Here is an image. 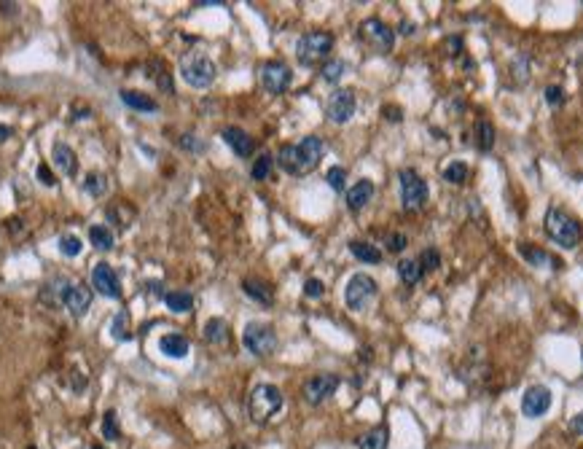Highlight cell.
<instances>
[{"instance_id": "cell-47", "label": "cell", "mask_w": 583, "mask_h": 449, "mask_svg": "<svg viewBox=\"0 0 583 449\" xmlns=\"http://www.w3.org/2000/svg\"><path fill=\"white\" fill-rule=\"evenodd\" d=\"M570 428L578 433V436H583V412H578L575 417H573V422H570Z\"/></svg>"}, {"instance_id": "cell-48", "label": "cell", "mask_w": 583, "mask_h": 449, "mask_svg": "<svg viewBox=\"0 0 583 449\" xmlns=\"http://www.w3.org/2000/svg\"><path fill=\"white\" fill-rule=\"evenodd\" d=\"M462 49V38H449V54L455 57V54H460Z\"/></svg>"}, {"instance_id": "cell-36", "label": "cell", "mask_w": 583, "mask_h": 449, "mask_svg": "<svg viewBox=\"0 0 583 449\" xmlns=\"http://www.w3.org/2000/svg\"><path fill=\"white\" fill-rule=\"evenodd\" d=\"M102 436H105L108 441H119V436H122V430H119V417H116L113 409H108L105 417H102Z\"/></svg>"}, {"instance_id": "cell-41", "label": "cell", "mask_w": 583, "mask_h": 449, "mask_svg": "<svg viewBox=\"0 0 583 449\" xmlns=\"http://www.w3.org/2000/svg\"><path fill=\"white\" fill-rule=\"evenodd\" d=\"M323 293H325L323 280H317V277H309L307 283H304V296H307V299H320Z\"/></svg>"}, {"instance_id": "cell-23", "label": "cell", "mask_w": 583, "mask_h": 449, "mask_svg": "<svg viewBox=\"0 0 583 449\" xmlns=\"http://www.w3.org/2000/svg\"><path fill=\"white\" fill-rule=\"evenodd\" d=\"M519 253L527 264H532V266H553V269H559V261L551 256V253H546L543 248H535V245H519Z\"/></svg>"}, {"instance_id": "cell-2", "label": "cell", "mask_w": 583, "mask_h": 449, "mask_svg": "<svg viewBox=\"0 0 583 449\" xmlns=\"http://www.w3.org/2000/svg\"><path fill=\"white\" fill-rule=\"evenodd\" d=\"M178 70H181V78L194 89H207L218 76V67L205 51H185L178 62Z\"/></svg>"}, {"instance_id": "cell-46", "label": "cell", "mask_w": 583, "mask_h": 449, "mask_svg": "<svg viewBox=\"0 0 583 449\" xmlns=\"http://www.w3.org/2000/svg\"><path fill=\"white\" fill-rule=\"evenodd\" d=\"M181 146H183V148H191V151H202V148H205L202 143H196V140H194V135H183Z\"/></svg>"}, {"instance_id": "cell-24", "label": "cell", "mask_w": 583, "mask_h": 449, "mask_svg": "<svg viewBox=\"0 0 583 449\" xmlns=\"http://www.w3.org/2000/svg\"><path fill=\"white\" fill-rule=\"evenodd\" d=\"M73 288V283L67 280V277H54L52 283H46V288H43V301H49V304H65V299H67V290Z\"/></svg>"}, {"instance_id": "cell-29", "label": "cell", "mask_w": 583, "mask_h": 449, "mask_svg": "<svg viewBox=\"0 0 583 449\" xmlns=\"http://www.w3.org/2000/svg\"><path fill=\"white\" fill-rule=\"evenodd\" d=\"M89 242H92L97 251H111L116 245V237H113V231L105 224H94L89 226Z\"/></svg>"}, {"instance_id": "cell-22", "label": "cell", "mask_w": 583, "mask_h": 449, "mask_svg": "<svg viewBox=\"0 0 583 449\" xmlns=\"http://www.w3.org/2000/svg\"><path fill=\"white\" fill-rule=\"evenodd\" d=\"M473 143H476V148L481 154L492 151V146H494V124H492L490 119H479L476 122V127H473Z\"/></svg>"}, {"instance_id": "cell-10", "label": "cell", "mask_w": 583, "mask_h": 449, "mask_svg": "<svg viewBox=\"0 0 583 449\" xmlns=\"http://www.w3.org/2000/svg\"><path fill=\"white\" fill-rule=\"evenodd\" d=\"M261 87L269 92V95H282L288 87H290V81H293V73H290V67L285 62H279V60H272V62H264L261 65Z\"/></svg>"}, {"instance_id": "cell-38", "label": "cell", "mask_w": 583, "mask_h": 449, "mask_svg": "<svg viewBox=\"0 0 583 449\" xmlns=\"http://www.w3.org/2000/svg\"><path fill=\"white\" fill-rule=\"evenodd\" d=\"M325 181H328V186L334 189V192H344L347 189V170L344 167H331L328 172H325Z\"/></svg>"}, {"instance_id": "cell-17", "label": "cell", "mask_w": 583, "mask_h": 449, "mask_svg": "<svg viewBox=\"0 0 583 449\" xmlns=\"http://www.w3.org/2000/svg\"><path fill=\"white\" fill-rule=\"evenodd\" d=\"M374 183H371L369 178H361L355 186H350V192H347V207L352 210V213H358V210H363L366 205L371 202V196H374Z\"/></svg>"}, {"instance_id": "cell-42", "label": "cell", "mask_w": 583, "mask_h": 449, "mask_svg": "<svg viewBox=\"0 0 583 449\" xmlns=\"http://www.w3.org/2000/svg\"><path fill=\"white\" fill-rule=\"evenodd\" d=\"M156 78V84H159V89H164V92H172V76L159 65V73H151Z\"/></svg>"}, {"instance_id": "cell-25", "label": "cell", "mask_w": 583, "mask_h": 449, "mask_svg": "<svg viewBox=\"0 0 583 449\" xmlns=\"http://www.w3.org/2000/svg\"><path fill=\"white\" fill-rule=\"evenodd\" d=\"M398 277L406 283V286H420L422 283V277H425V272H422V266H420V261L417 258H403L398 264Z\"/></svg>"}, {"instance_id": "cell-26", "label": "cell", "mask_w": 583, "mask_h": 449, "mask_svg": "<svg viewBox=\"0 0 583 449\" xmlns=\"http://www.w3.org/2000/svg\"><path fill=\"white\" fill-rule=\"evenodd\" d=\"M164 304H167L175 315H183V312H191L194 296H191L188 290H170V293H164Z\"/></svg>"}, {"instance_id": "cell-14", "label": "cell", "mask_w": 583, "mask_h": 449, "mask_svg": "<svg viewBox=\"0 0 583 449\" xmlns=\"http://www.w3.org/2000/svg\"><path fill=\"white\" fill-rule=\"evenodd\" d=\"M92 288H97L105 299H122V283L111 264H97L92 269Z\"/></svg>"}, {"instance_id": "cell-45", "label": "cell", "mask_w": 583, "mask_h": 449, "mask_svg": "<svg viewBox=\"0 0 583 449\" xmlns=\"http://www.w3.org/2000/svg\"><path fill=\"white\" fill-rule=\"evenodd\" d=\"M382 113H385L387 122H400V119H403V116H400V108H390V105H385Z\"/></svg>"}, {"instance_id": "cell-4", "label": "cell", "mask_w": 583, "mask_h": 449, "mask_svg": "<svg viewBox=\"0 0 583 449\" xmlns=\"http://www.w3.org/2000/svg\"><path fill=\"white\" fill-rule=\"evenodd\" d=\"M546 231H549V237H551L556 245H562V248H567V251L578 248L583 240L581 224H578L570 213H564V210H559V207H551V210L546 213Z\"/></svg>"}, {"instance_id": "cell-34", "label": "cell", "mask_w": 583, "mask_h": 449, "mask_svg": "<svg viewBox=\"0 0 583 449\" xmlns=\"http://www.w3.org/2000/svg\"><path fill=\"white\" fill-rule=\"evenodd\" d=\"M323 81H328V84H339L341 78H344V73H347V62L344 60H328V62L323 65Z\"/></svg>"}, {"instance_id": "cell-27", "label": "cell", "mask_w": 583, "mask_h": 449, "mask_svg": "<svg viewBox=\"0 0 583 449\" xmlns=\"http://www.w3.org/2000/svg\"><path fill=\"white\" fill-rule=\"evenodd\" d=\"M205 339L210 345H226L229 342V323L223 318H210L205 323Z\"/></svg>"}, {"instance_id": "cell-1", "label": "cell", "mask_w": 583, "mask_h": 449, "mask_svg": "<svg viewBox=\"0 0 583 449\" xmlns=\"http://www.w3.org/2000/svg\"><path fill=\"white\" fill-rule=\"evenodd\" d=\"M325 154V143L315 135H307L301 143L296 146H282L277 154V164L288 172V175H309Z\"/></svg>"}, {"instance_id": "cell-11", "label": "cell", "mask_w": 583, "mask_h": 449, "mask_svg": "<svg viewBox=\"0 0 583 449\" xmlns=\"http://www.w3.org/2000/svg\"><path fill=\"white\" fill-rule=\"evenodd\" d=\"M355 108H358V100H355V92L352 89H339L334 95L328 97V105H325V113L334 124H347L352 116H355Z\"/></svg>"}, {"instance_id": "cell-3", "label": "cell", "mask_w": 583, "mask_h": 449, "mask_svg": "<svg viewBox=\"0 0 583 449\" xmlns=\"http://www.w3.org/2000/svg\"><path fill=\"white\" fill-rule=\"evenodd\" d=\"M285 398L277 385H255L247 395V415L255 425H266L282 409Z\"/></svg>"}, {"instance_id": "cell-37", "label": "cell", "mask_w": 583, "mask_h": 449, "mask_svg": "<svg viewBox=\"0 0 583 449\" xmlns=\"http://www.w3.org/2000/svg\"><path fill=\"white\" fill-rule=\"evenodd\" d=\"M81 240L76 237V234H62L60 237V253L62 256H67V258H76L78 253H81Z\"/></svg>"}, {"instance_id": "cell-31", "label": "cell", "mask_w": 583, "mask_h": 449, "mask_svg": "<svg viewBox=\"0 0 583 449\" xmlns=\"http://www.w3.org/2000/svg\"><path fill=\"white\" fill-rule=\"evenodd\" d=\"M84 192L89 196H105L108 194V175L102 172H89L84 181Z\"/></svg>"}, {"instance_id": "cell-20", "label": "cell", "mask_w": 583, "mask_h": 449, "mask_svg": "<svg viewBox=\"0 0 583 449\" xmlns=\"http://www.w3.org/2000/svg\"><path fill=\"white\" fill-rule=\"evenodd\" d=\"M159 350L170 358H185L188 355V339L183 334H164L159 339Z\"/></svg>"}, {"instance_id": "cell-5", "label": "cell", "mask_w": 583, "mask_h": 449, "mask_svg": "<svg viewBox=\"0 0 583 449\" xmlns=\"http://www.w3.org/2000/svg\"><path fill=\"white\" fill-rule=\"evenodd\" d=\"M331 49H334V35H331V32L312 30V32H304V35L299 38V43H296V57H299V62L301 65L312 67V65L328 60Z\"/></svg>"}, {"instance_id": "cell-33", "label": "cell", "mask_w": 583, "mask_h": 449, "mask_svg": "<svg viewBox=\"0 0 583 449\" xmlns=\"http://www.w3.org/2000/svg\"><path fill=\"white\" fill-rule=\"evenodd\" d=\"M111 334H113V339L116 342H126V339H132V334H129V312L122 310V312H116V318L111 323Z\"/></svg>"}, {"instance_id": "cell-13", "label": "cell", "mask_w": 583, "mask_h": 449, "mask_svg": "<svg viewBox=\"0 0 583 449\" xmlns=\"http://www.w3.org/2000/svg\"><path fill=\"white\" fill-rule=\"evenodd\" d=\"M551 409V390L543 385H532L524 390L522 395V415L529 419L543 417Z\"/></svg>"}, {"instance_id": "cell-18", "label": "cell", "mask_w": 583, "mask_h": 449, "mask_svg": "<svg viewBox=\"0 0 583 449\" xmlns=\"http://www.w3.org/2000/svg\"><path fill=\"white\" fill-rule=\"evenodd\" d=\"M52 159H54V167L60 170L62 175H67V178H73V175L78 172V159H76V151H73L67 143H54Z\"/></svg>"}, {"instance_id": "cell-32", "label": "cell", "mask_w": 583, "mask_h": 449, "mask_svg": "<svg viewBox=\"0 0 583 449\" xmlns=\"http://www.w3.org/2000/svg\"><path fill=\"white\" fill-rule=\"evenodd\" d=\"M468 175H470V170H468L465 161H452V164L444 170V181L452 183V186H462V183L468 181Z\"/></svg>"}, {"instance_id": "cell-30", "label": "cell", "mask_w": 583, "mask_h": 449, "mask_svg": "<svg viewBox=\"0 0 583 449\" xmlns=\"http://www.w3.org/2000/svg\"><path fill=\"white\" fill-rule=\"evenodd\" d=\"M358 449H387V428H371L369 433H363L358 439Z\"/></svg>"}, {"instance_id": "cell-9", "label": "cell", "mask_w": 583, "mask_h": 449, "mask_svg": "<svg viewBox=\"0 0 583 449\" xmlns=\"http://www.w3.org/2000/svg\"><path fill=\"white\" fill-rule=\"evenodd\" d=\"M361 41L371 46L374 51H379V54H387V51H393V46H396V30L390 27V25H385L382 19H376V16H371L366 22H361Z\"/></svg>"}, {"instance_id": "cell-12", "label": "cell", "mask_w": 583, "mask_h": 449, "mask_svg": "<svg viewBox=\"0 0 583 449\" xmlns=\"http://www.w3.org/2000/svg\"><path fill=\"white\" fill-rule=\"evenodd\" d=\"M339 387L336 374H315L304 382V401L312 406H320L323 401H328Z\"/></svg>"}, {"instance_id": "cell-40", "label": "cell", "mask_w": 583, "mask_h": 449, "mask_svg": "<svg viewBox=\"0 0 583 449\" xmlns=\"http://www.w3.org/2000/svg\"><path fill=\"white\" fill-rule=\"evenodd\" d=\"M385 245H387V251H390V253H400V251H406L409 237H406V234H400V231H393V234H387V237H385Z\"/></svg>"}, {"instance_id": "cell-21", "label": "cell", "mask_w": 583, "mask_h": 449, "mask_svg": "<svg viewBox=\"0 0 583 449\" xmlns=\"http://www.w3.org/2000/svg\"><path fill=\"white\" fill-rule=\"evenodd\" d=\"M122 102L126 105V108H132V111H143V113H154V111H159V105H156L154 97L143 95V92H135V89H124Z\"/></svg>"}, {"instance_id": "cell-7", "label": "cell", "mask_w": 583, "mask_h": 449, "mask_svg": "<svg viewBox=\"0 0 583 449\" xmlns=\"http://www.w3.org/2000/svg\"><path fill=\"white\" fill-rule=\"evenodd\" d=\"M376 280L366 275V272H358V275H352L350 280H347V288H344V301H347V307L350 310H355V312H363L366 307H369L371 301L376 299Z\"/></svg>"}, {"instance_id": "cell-50", "label": "cell", "mask_w": 583, "mask_h": 449, "mask_svg": "<svg viewBox=\"0 0 583 449\" xmlns=\"http://www.w3.org/2000/svg\"><path fill=\"white\" fill-rule=\"evenodd\" d=\"M8 137H11V127L0 124V143H3V140H8Z\"/></svg>"}, {"instance_id": "cell-43", "label": "cell", "mask_w": 583, "mask_h": 449, "mask_svg": "<svg viewBox=\"0 0 583 449\" xmlns=\"http://www.w3.org/2000/svg\"><path fill=\"white\" fill-rule=\"evenodd\" d=\"M546 102H549L551 108H559V105L564 102V92H562V87H549V89H546Z\"/></svg>"}, {"instance_id": "cell-8", "label": "cell", "mask_w": 583, "mask_h": 449, "mask_svg": "<svg viewBox=\"0 0 583 449\" xmlns=\"http://www.w3.org/2000/svg\"><path fill=\"white\" fill-rule=\"evenodd\" d=\"M242 345L247 347V353H253L255 358H266L277 350V334L269 323H247L245 334H242Z\"/></svg>"}, {"instance_id": "cell-49", "label": "cell", "mask_w": 583, "mask_h": 449, "mask_svg": "<svg viewBox=\"0 0 583 449\" xmlns=\"http://www.w3.org/2000/svg\"><path fill=\"white\" fill-rule=\"evenodd\" d=\"M414 32H417V27L411 22H400V35H414Z\"/></svg>"}, {"instance_id": "cell-44", "label": "cell", "mask_w": 583, "mask_h": 449, "mask_svg": "<svg viewBox=\"0 0 583 449\" xmlns=\"http://www.w3.org/2000/svg\"><path fill=\"white\" fill-rule=\"evenodd\" d=\"M38 181H41L43 186H54V183H57V178H54V172L49 170V164H38Z\"/></svg>"}, {"instance_id": "cell-19", "label": "cell", "mask_w": 583, "mask_h": 449, "mask_svg": "<svg viewBox=\"0 0 583 449\" xmlns=\"http://www.w3.org/2000/svg\"><path fill=\"white\" fill-rule=\"evenodd\" d=\"M242 290H245L253 301H258V304H264V307H269V304L275 301V290L269 288V283H264V280H258V277H245V280H242Z\"/></svg>"}, {"instance_id": "cell-6", "label": "cell", "mask_w": 583, "mask_h": 449, "mask_svg": "<svg viewBox=\"0 0 583 449\" xmlns=\"http://www.w3.org/2000/svg\"><path fill=\"white\" fill-rule=\"evenodd\" d=\"M398 181H400V202H403V210L406 213H417L428 205V183L422 181V175L411 167H403L398 172Z\"/></svg>"}, {"instance_id": "cell-28", "label": "cell", "mask_w": 583, "mask_h": 449, "mask_svg": "<svg viewBox=\"0 0 583 449\" xmlns=\"http://www.w3.org/2000/svg\"><path fill=\"white\" fill-rule=\"evenodd\" d=\"M350 253L358 261H363V264H379L382 261V251L376 245H371V242H361V240L350 242Z\"/></svg>"}, {"instance_id": "cell-16", "label": "cell", "mask_w": 583, "mask_h": 449, "mask_svg": "<svg viewBox=\"0 0 583 449\" xmlns=\"http://www.w3.org/2000/svg\"><path fill=\"white\" fill-rule=\"evenodd\" d=\"M223 140H226V146L237 154V157H242V159H247V157H253V151H255V140L247 135L245 129H240V127H226L223 132Z\"/></svg>"}, {"instance_id": "cell-15", "label": "cell", "mask_w": 583, "mask_h": 449, "mask_svg": "<svg viewBox=\"0 0 583 449\" xmlns=\"http://www.w3.org/2000/svg\"><path fill=\"white\" fill-rule=\"evenodd\" d=\"M92 299L94 293L89 286H84V283H76L73 288L67 290V299H65V307L70 310V315L73 318H84L87 312H89V307H92Z\"/></svg>"}, {"instance_id": "cell-39", "label": "cell", "mask_w": 583, "mask_h": 449, "mask_svg": "<svg viewBox=\"0 0 583 449\" xmlns=\"http://www.w3.org/2000/svg\"><path fill=\"white\" fill-rule=\"evenodd\" d=\"M420 266H422V272H433V269H438L441 266V253L435 251V248H425L422 253H420Z\"/></svg>"}, {"instance_id": "cell-35", "label": "cell", "mask_w": 583, "mask_h": 449, "mask_svg": "<svg viewBox=\"0 0 583 449\" xmlns=\"http://www.w3.org/2000/svg\"><path fill=\"white\" fill-rule=\"evenodd\" d=\"M272 167H275V157L261 154V157L255 159V164H253V170H250L253 181H266V178H269V172H272Z\"/></svg>"}]
</instances>
